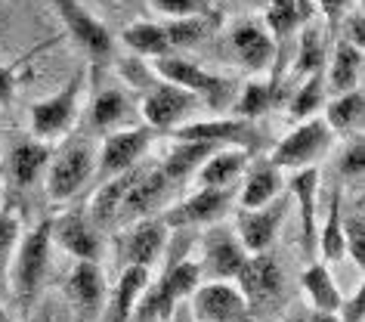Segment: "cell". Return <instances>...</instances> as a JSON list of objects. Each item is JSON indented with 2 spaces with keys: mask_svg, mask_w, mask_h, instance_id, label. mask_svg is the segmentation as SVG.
I'll use <instances>...</instances> for the list:
<instances>
[{
  "mask_svg": "<svg viewBox=\"0 0 365 322\" xmlns=\"http://www.w3.org/2000/svg\"><path fill=\"white\" fill-rule=\"evenodd\" d=\"M341 29H344V34L341 38L344 41H350L353 47H359L362 50V44H365V22H362V13H346L344 19H341Z\"/></svg>",
  "mask_w": 365,
  "mask_h": 322,
  "instance_id": "obj_45",
  "label": "cell"
},
{
  "mask_svg": "<svg viewBox=\"0 0 365 322\" xmlns=\"http://www.w3.org/2000/svg\"><path fill=\"white\" fill-rule=\"evenodd\" d=\"M285 189V171L279 164L267 159H251L248 168H245L242 180H239V198L235 205L239 208H263L269 201H276Z\"/></svg>",
  "mask_w": 365,
  "mask_h": 322,
  "instance_id": "obj_19",
  "label": "cell"
},
{
  "mask_svg": "<svg viewBox=\"0 0 365 322\" xmlns=\"http://www.w3.org/2000/svg\"><path fill=\"white\" fill-rule=\"evenodd\" d=\"M245 261H248V251L242 248V242L235 238V233L230 226L214 223L205 233L202 242V279H223V282H235V276L242 273Z\"/></svg>",
  "mask_w": 365,
  "mask_h": 322,
  "instance_id": "obj_13",
  "label": "cell"
},
{
  "mask_svg": "<svg viewBox=\"0 0 365 322\" xmlns=\"http://www.w3.org/2000/svg\"><path fill=\"white\" fill-rule=\"evenodd\" d=\"M53 159L50 146L41 140H22L10 149V159H6V171H10L13 183L19 189H29L41 180V173L47 171V164Z\"/></svg>",
  "mask_w": 365,
  "mask_h": 322,
  "instance_id": "obj_29",
  "label": "cell"
},
{
  "mask_svg": "<svg viewBox=\"0 0 365 322\" xmlns=\"http://www.w3.org/2000/svg\"><path fill=\"white\" fill-rule=\"evenodd\" d=\"M362 171H365V149H362V140L356 136V140L344 149L341 159H337V173H341V180H346L350 186H359Z\"/></svg>",
  "mask_w": 365,
  "mask_h": 322,
  "instance_id": "obj_41",
  "label": "cell"
},
{
  "mask_svg": "<svg viewBox=\"0 0 365 322\" xmlns=\"http://www.w3.org/2000/svg\"><path fill=\"white\" fill-rule=\"evenodd\" d=\"M288 192L300 208V242H304L307 257L313 261V245H316V208H319V171L316 168H300L291 171Z\"/></svg>",
  "mask_w": 365,
  "mask_h": 322,
  "instance_id": "obj_25",
  "label": "cell"
},
{
  "mask_svg": "<svg viewBox=\"0 0 365 322\" xmlns=\"http://www.w3.org/2000/svg\"><path fill=\"white\" fill-rule=\"evenodd\" d=\"M152 69L158 71L164 81H170V84H177L182 90H189L192 96H198V103L207 106L214 115H226L232 109L235 96H239V84H235L232 78L214 75V71L198 66V62L173 56V53L155 59Z\"/></svg>",
  "mask_w": 365,
  "mask_h": 322,
  "instance_id": "obj_3",
  "label": "cell"
},
{
  "mask_svg": "<svg viewBox=\"0 0 365 322\" xmlns=\"http://www.w3.org/2000/svg\"><path fill=\"white\" fill-rule=\"evenodd\" d=\"M217 19L214 13H198V16H182V19H168L161 22L164 34H168L170 50H186V47H198L207 34L217 31Z\"/></svg>",
  "mask_w": 365,
  "mask_h": 322,
  "instance_id": "obj_35",
  "label": "cell"
},
{
  "mask_svg": "<svg viewBox=\"0 0 365 322\" xmlns=\"http://www.w3.org/2000/svg\"><path fill=\"white\" fill-rule=\"evenodd\" d=\"M341 233H344V254L356 266L365 263V217H362V201L353 208H344L341 214Z\"/></svg>",
  "mask_w": 365,
  "mask_h": 322,
  "instance_id": "obj_39",
  "label": "cell"
},
{
  "mask_svg": "<svg viewBox=\"0 0 365 322\" xmlns=\"http://www.w3.org/2000/svg\"><path fill=\"white\" fill-rule=\"evenodd\" d=\"M285 211H288L285 196H279L276 201H269V205H263V208H239L235 211L232 233L242 242L245 251L248 254L269 251V245L276 242V236H279L282 220H285Z\"/></svg>",
  "mask_w": 365,
  "mask_h": 322,
  "instance_id": "obj_12",
  "label": "cell"
},
{
  "mask_svg": "<svg viewBox=\"0 0 365 322\" xmlns=\"http://www.w3.org/2000/svg\"><path fill=\"white\" fill-rule=\"evenodd\" d=\"M170 229L161 217H140L127 226V233L121 236V257L124 266H145L152 270L155 261L161 257V251L168 248Z\"/></svg>",
  "mask_w": 365,
  "mask_h": 322,
  "instance_id": "obj_15",
  "label": "cell"
},
{
  "mask_svg": "<svg viewBox=\"0 0 365 322\" xmlns=\"http://www.w3.org/2000/svg\"><path fill=\"white\" fill-rule=\"evenodd\" d=\"M202 282V270L198 261L189 257H177L168 270L161 273L158 282H149L143 291L140 303L133 307L130 322H168L170 313L180 307L182 301H189V294L195 291V285Z\"/></svg>",
  "mask_w": 365,
  "mask_h": 322,
  "instance_id": "obj_4",
  "label": "cell"
},
{
  "mask_svg": "<svg viewBox=\"0 0 365 322\" xmlns=\"http://www.w3.org/2000/svg\"><path fill=\"white\" fill-rule=\"evenodd\" d=\"M214 149H217V146H207V143L173 140V149L168 152V159L158 164V171L173 183V186H177V183H182V180L192 177V173L198 171V164H202Z\"/></svg>",
  "mask_w": 365,
  "mask_h": 322,
  "instance_id": "obj_33",
  "label": "cell"
},
{
  "mask_svg": "<svg viewBox=\"0 0 365 322\" xmlns=\"http://www.w3.org/2000/svg\"><path fill=\"white\" fill-rule=\"evenodd\" d=\"M341 214H344V192L337 189L331 201H328V217L322 223V233H316V245L325 263L344 261V233H341Z\"/></svg>",
  "mask_w": 365,
  "mask_h": 322,
  "instance_id": "obj_38",
  "label": "cell"
},
{
  "mask_svg": "<svg viewBox=\"0 0 365 322\" xmlns=\"http://www.w3.org/2000/svg\"><path fill=\"white\" fill-rule=\"evenodd\" d=\"M121 75L127 78V84H130L136 94H143L140 118L155 134H173L177 127L192 121L195 112L202 109L198 96H192L189 90H182L177 84H170V81H164L158 71L149 69L136 56L121 62Z\"/></svg>",
  "mask_w": 365,
  "mask_h": 322,
  "instance_id": "obj_1",
  "label": "cell"
},
{
  "mask_svg": "<svg viewBox=\"0 0 365 322\" xmlns=\"http://www.w3.org/2000/svg\"><path fill=\"white\" fill-rule=\"evenodd\" d=\"M149 6L155 13H161L164 19H182V16L211 13L207 10V0H149Z\"/></svg>",
  "mask_w": 365,
  "mask_h": 322,
  "instance_id": "obj_42",
  "label": "cell"
},
{
  "mask_svg": "<svg viewBox=\"0 0 365 322\" xmlns=\"http://www.w3.org/2000/svg\"><path fill=\"white\" fill-rule=\"evenodd\" d=\"M239 189H214L198 186L192 196H186L180 205H173L161 220L168 229H189V226H214L235 208Z\"/></svg>",
  "mask_w": 365,
  "mask_h": 322,
  "instance_id": "obj_10",
  "label": "cell"
},
{
  "mask_svg": "<svg viewBox=\"0 0 365 322\" xmlns=\"http://www.w3.org/2000/svg\"><path fill=\"white\" fill-rule=\"evenodd\" d=\"M53 6H56L66 31L75 38V44L87 53L90 59H108L112 56V47H115L112 31H108L106 25L99 22L84 4H81V0H53Z\"/></svg>",
  "mask_w": 365,
  "mask_h": 322,
  "instance_id": "obj_14",
  "label": "cell"
},
{
  "mask_svg": "<svg viewBox=\"0 0 365 322\" xmlns=\"http://www.w3.org/2000/svg\"><path fill=\"white\" fill-rule=\"evenodd\" d=\"M291 322H337L331 313H316V310H309V313H300V316H294Z\"/></svg>",
  "mask_w": 365,
  "mask_h": 322,
  "instance_id": "obj_47",
  "label": "cell"
},
{
  "mask_svg": "<svg viewBox=\"0 0 365 322\" xmlns=\"http://www.w3.org/2000/svg\"><path fill=\"white\" fill-rule=\"evenodd\" d=\"M19 84V66H0V103H10Z\"/></svg>",
  "mask_w": 365,
  "mask_h": 322,
  "instance_id": "obj_46",
  "label": "cell"
},
{
  "mask_svg": "<svg viewBox=\"0 0 365 322\" xmlns=\"http://www.w3.org/2000/svg\"><path fill=\"white\" fill-rule=\"evenodd\" d=\"M140 168H143V164H136L133 171L118 173V177H112V180H106V183H99V186H96L93 198H90V211H87L90 223H93L96 229L112 226L118 220V211H121V205H124V198H127V192H130Z\"/></svg>",
  "mask_w": 365,
  "mask_h": 322,
  "instance_id": "obj_27",
  "label": "cell"
},
{
  "mask_svg": "<svg viewBox=\"0 0 365 322\" xmlns=\"http://www.w3.org/2000/svg\"><path fill=\"white\" fill-rule=\"evenodd\" d=\"M173 140H186V143H207V146H242V149H254L260 143V134L254 121L235 115H214V118H192L182 127L170 134Z\"/></svg>",
  "mask_w": 365,
  "mask_h": 322,
  "instance_id": "obj_11",
  "label": "cell"
},
{
  "mask_svg": "<svg viewBox=\"0 0 365 322\" xmlns=\"http://www.w3.org/2000/svg\"><path fill=\"white\" fill-rule=\"evenodd\" d=\"M155 143V131L145 124L127 127V131H115L106 134L103 143L96 146V173L93 177L99 183L118 177V173L133 171L136 164H143L149 146Z\"/></svg>",
  "mask_w": 365,
  "mask_h": 322,
  "instance_id": "obj_8",
  "label": "cell"
},
{
  "mask_svg": "<svg viewBox=\"0 0 365 322\" xmlns=\"http://www.w3.org/2000/svg\"><path fill=\"white\" fill-rule=\"evenodd\" d=\"M322 78H325V90L331 96L356 90L362 84V50L341 38L331 50V59L322 66Z\"/></svg>",
  "mask_w": 365,
  "mask_h": 322,
  "instance_id": "obj_26",
  "label": "cell"
},
{
  "mask_svg": "<svg viewBox=\"0 0 365 322\" xmlns=\"http://www.w3.org/2000/svg\"><path fill=\"white\" fill-rule=\"evenodd\" d=\"M334 134L328 131V124L322 118H307L297 121L294 131H288L276 143V149L269 152V161L279 164L282 171H300V168H316L319 161L331 152Z\"/></svg>",
  "mask_w": 365,
  "mask_h": 322,
  "instance_id": "obj_5",
  "label": "cell"
},
{
  "mask_svg": "<svg viewBox=\"0 0 365 322\" xmlns=\"http://www.w3.org/2000/svg\"><path fill=\"white\" fill-rule=\"evenodd\" d=\"M152 282V276L145 266H124L118 282L106 294V307H103V322H130L133 307L140 303L145 285Z\"/></svg>",
  "mask_w": 365,
  "mask_h": 322,
  "instance_id": "obj_24",
  "label": "cell"
},
{
  "mask_svg": "<svg viewBox=\"0 0 365 322\" xmlns=\"http://www.w3.org/2000/svg\"><path fill=\"white\" fill-rule=\"evenodd\" d=\"M353 4H356V0H316V6L322 10V16L328 19V29H337L344 16L353 10Z\"/></svg>",
  "mask_w": 365,
  "mask_h": 322,
  "instance_id": "obj_44",
  "label": "cell"
},
{
  "mask_svg": "<svg viewBox=\"0 0 365 322\" xmlns=\"http://www.w3.org/2000/svg\"><path fill=\"white\" fill-rule=\"evenodd\" d=\"M121 41L136 59H161V56H168V53H173L170 44H168V34H164V29H161V22L127 25V29L121 31Z\"/></svg>",
  "mask_w": 365,
  "mask_h": 322,
  "instance_id": "obj_34",
  "label": "cell"
},
{
  "mask_svg": "<svg viewBox=\"0 0 365 322\" xmlns=\"http://www.w3.org/2000/svg\"><path fill=\"white\" fill-rule=\"evenodd\" d=\"M322 112H325L322 121L328 124V131L334 136H350V140H356L362 131V115H365L362 87L350 90V94H341V96H331Z\"/></svg>",
  "mask_w": 365,
  "mask_h": 322,
  "instance_id": "obj_30",
  "label": "cell"
},
{
  "mask_svg": "<svg viewBox=\"0 0 365 322\" xmlns=\"http://www.w3.org/2000/svg\"><path fill=\"white\" fill-rule=\"evenodd\" d=\"M81 94H84V71H78L62 90L31 106V134L41 143H56L71 134L81 115Z\"/></svg>",
  "mask_w": 365,
  "mask_h": 322,
  "instance_id": "obj_7",
  "label": "cell"
},
{
  "mask_svg": "<svg viewBox=\"0 0 365 322\" xmlns=\"http://www.w3.org/2000/svg\"><path fill=\"white\" fill-rule=\"evenodd\" d=\"M337 322H362L365 319V288L362 282L353 288L350 298H341V307L334 313Z\"/></svg>",
  "mask_w": 365,
  "mask_h": 322,
  "instance_id": "obj_43",
  "label": "cell"
},
{
  "mask_svg": "<svg viewBox=\"0 0 365 322\" xmlns=\"http://www.w3.org/2000/svg\"><path fill=\"white\" fill-rule=\"evenodd\" d=\"M267 6V31L276 44V66H272V84L282 87V62H285L288 38L300 31V25L309 19L307 0H263Z\"/></svg>",
  "mask_w": 365,
  "mask_h": 322,
  "instance_id": "obj_18",
  "label": "cell"
},
{
  "mask_svg": "<svg viewBox=\"0 0 365 322\" xmlns=\"http://www.w3.org/2000/svg\"><path fill=\"white\" fill-rule=\"evenodd\" d=\"M0 322H13V319H10V310H6L4 303H0Z\"/></svg>",
  "mask_w": 365,
  "mask_h": 322,
  "instance_id": "obj_49",
  "label": "cell"
},
{
  "mask_svg": "<svg viewBox=\"0 0 365 322\" xmlns=\"http://www.w3.org/2000/svg\"><path fill=\"white\" fill-rule=\"evenodd\" d=\"M22 223L13 211H0V288L6 285V273H10V261L19 248Z\"/></svg>",
  "mask_w": 365,
  "mask_h": 322,
  "instance_id": "obj_40",
  "label": "cell"
},
{
  "mask_svg": "<svg viewBox=\"0 0 365 322\" xmlns=\"http://www.w3.org/2000/svg\"><path fill=\"white\" fill-rule=\"evenodd\" d=\"M53 242L75 261H103V236L90 223L84 211H68L62 217H53Z\"/></svg>",
  "mask_w": 365,
  "mask_h": 322,
  "instance_id": "obj_16",
  "label": "cell"
},
{
  "mask_svg": "<svg viewBox=\"0 0 365 322\" xmlns=\"http://www.w3.org/2000/svg\"><path fill=\"white\" fill-rule=\"evenodd\" d=\"M108 282L96 261H78L68 273V298L84 316H99L106 307Z\"/></svg>",
  "mask_w": 365,
  "mask_h": 322,
  "instance_id": "obj_23",
  "label": "cell"
},
{
  "mask_svg": "<svg viewBox=\"0 0 365 322\" xmlns=\"http://www.w3.org/2000/svg\"><path fill=\"white\" fill-rule=\"evenodd\" d=\"M173 189V183L164 177L158 168H140L136 173L130 192H127L121 211H118V220H140V217H155V211L164 205V198H168V192Z\"/></svg>",
  "mask_w": 365,
  "mask_h": 322,
  "instance_id": "obj_21",
  "label": "cell"
},
{
  "mask_svg": "<svg viewBox=\"0 0 365 322\" xmlns=\"http://www.w3.org/2000/svg\"><path fill=\"white\" fill-rule=\"evenodd\" d=\"M186 303L195 322H248L251 313L239 285L223 279H202Z\"/></svg>",
  "mask_w": 365,
  "mask_h": 322,
  "instance_id": "obj_9",
  "label": "cell"
},
{
  "mask_svg": "<svg viewBox=\"0 0 365 322\" xmlns=\"http://www.w3.org/2000/svg\"><path fill=\"white\" fill-rule=\"evenodd\" d=\"M251 161V152L242 146H220L207 159L198 164L192 173L198 186H214V189H239V180Z\"/></svg>",
  "mask_w": 365,
  "mask_h": 322,
  "instance_id": "obj_22",
  "label": "cell"
},
{
  "mask_svg": "<svg viewBox=\"0 0 365 322\" xmlns=\"http://www.w3.org/2000/svg\"><path fill=\"white\" fill-rule=\"evenodd\" d=\"M140 118V103L127 94L124 87H106L93 96V106H90V124H93L96 134H115V131H127V127H136Z\"/></svg>",
  "mask_w": 365,
  "mask_h": 322,
  "instance_id": "obj_17",
  "label": "cell"
},
{
  "mask_svg": "<svg viewBox=\"0 0 365 322\" xmlns=\"http://www.w3.org/2000/svg\"><path fill=\"white\" fill-rule=\"evenodd\" d=\"M232 47H235V56L251 71H267L276 66V44H272L269 31L257 22L239 25V29L232 31Z\"/></svg>",
  "mask_w": 365,
  "mask_h": 322,
  "instance_id": "obj_28",
  "label": "cell"
},
{
  "mask_svg": "<svg viewBox=\"0 0 365 322\" xmlns=\"http://www.w3.org/2000/svg\"><path fill=\"white\" fill-rule=\"evenodd\" d=\"M285 96H288L285 87L272 84V81H248V84L239 90V96H235L230 115L245 118V121H254V118H260V115L272 112L276 106H282Z\"/></svg>",
  "mask_w": 365,
  "mask_h": 322,
  "instance_id": "obj_32",
  "label": "cell"
},
{
  "mask_svg": "<svg viewBox=\"0 0 365 322\" xmlns=\"http://www.w3.org/2000/svg\"><path fill=\"white\" fill-rule=\"evenodd\" d=\"M248 4H263V0H248Z\"/></svg>",
  "mask_w": 365,
  "mask_h": 322,
  "instance_id": "obj_50",
  "label": "cell"
},
{
  "mask_svg": "<svg viewBox=\"0 0 365 322\" xmlns=\"http://www.w3.org/2000/svg\"><path fill=\"white\" fill-rule=\"evenodd\" d=\"M325 66V41L319 25H313V19H307L300 25V41H297V56H294V69H291V81H304L316 71H322ZM285 78V81H288Z\"/></svg>",
  "mask_w": 365,
  "mask_h": 322,
  "instance_id": "obj_36",
  "label": "cell"
},
{
  "mask_svg": "<svg viewBox=\"0 0 365 322\" xmlns=\"http://www.w3.org/2000/svg\"><path fill=\"white\" fill-rule=\"evenodd\" d=\"M168 322H195V319H192V313H189V303L182 301L180 307L170 313V319H168Z\"/></svg>",
  "mask_w": 365,
  "mask_h": 322,
  "instance_id": "obj_48",
  "label": "cell"
},
{
  "mask_svg": "<svg viewBox=\"0 0 365 322\" xmlns=\"http://www.w3.org/2000/svg\"><path fill=\"white\" fill-rule=\"evenodd\" d=\"M325 103H328L325 78H322V71H316V75L300 81V87H294V94H291V99H288V118L291 121L316 118V112H322Z\"/></svg>",
  "mask_w": 365,
  "mask_h": 322,
  "instance_id": "obj_37",
  "label": "cell"
},
{
  "mask_svg": "<svg viewBox=\"0 0 365 322\" xmlns=\"http://www.w3.org/2000/svg\"><path fill=\"white\" fill-rule=\"evenodd\" d=\"M53 217L41 220L38 226H31L29 233H22L19 248H16L13 261H10V294L16 301V307L22 313H29L34 307V301L41 298V288L47 282L50 270V251H53Z\"/></svg>",
  "mask_w": 365,
  "mask_h": 322,
  "instance_id": "obj_2",
  "label": "cell"
},
{
  "mask_svg": "<svg viewBox=\"0 0 365 322\" xmlns=\"http://www.w3.org/2000/svg\"><path fill=\"white\" fill-rule=\"evenodd\" d=\"M235 285L245 294L248 307H257V303H269L282 294V266L272 261V257L263 254H248L242 273L235 276Z\"/></svg>",
  "mask_w": 365,
  "mask_h": 322,
  "instance_id": "obj_20",
  "label": "cell"
},
{
  "mask_svg": "<svg viewBox=\"0 0 365 322\" xmlns=\"http://www.w3.org/2000/svg\"><path fill=\"white\" fill-rule=\"evenodd\" d=\"M300 285H304V294L309 301V310L316 313H337V307H341V288H337L334 276L331 270H328V263L322 261H309L304 276H300Z\"/></svg>",
  "mask_w": 365,
  "mask_h": 322,
  "instance_id": "obj_31",
  "label": "cell"
},
{
  "mask_svg": "<svg viewBox=\"0 0 365 322\" xmlns=\"http://www.w3.org/2000/svg\"><path fill=\"white\" fill-rule=\"evenodd\" d=\"M96 173V143L71 140L47 164V196L53 201H68L93 180Z\"/></svg>",
  "mask_w": 365,
  "mask_h": 322,
  "instance_id": "obj_6",
  "label": "cell"
}]
</instances>
